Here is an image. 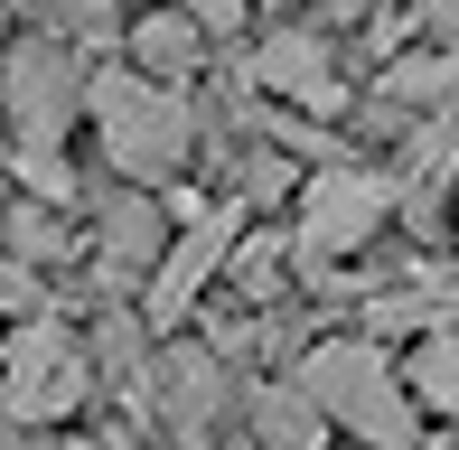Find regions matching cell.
I'll list each match as a JSON object with an SVG mask.
<instances>
[{"label": "cell", "mask_w": 459, "mask_h": 450, "mask_svg": "<svg viewBox=\"0 0 459 450\" xmlns=\"http://www.w3.org/2000/svg\"><path fill=\"white\" fill-rule=\"evenodd\" d=\"M85 113H94L103 160H113L132 188L178 178L187 151H197V113H187V94H178V85H151V75H132V66L85 75Z\"/></svg>", "instance_id": "1"}, {"label": "cell", "mask_w": 459, "mask_h": 450, "mask_svg": "<svg viewBox=\"0 0 459 450\" xmlns=\"http://www.w3.org/2000/svg\"><path fill=\"white\" fill-rule=\"evenodd\" d=\"M290 385L319 403V422L357 432L366 450H412V394H403V376H394V357L375 338H319L290 366Z\"/></svg>", "instance_id": "2"}, {"label": "cell", "mask_w": 459, "mask_h": 450, "mask_svg": "<svg viewBox=\"0 0 459 450\" xmlns=\"http://www.w3.org/2000/svg\"><path fill=\"white\" fill-rule=\"evenodd\" d=\"M94 394V357L85 338L66 329V319H29V329H10L0 347V413L29 432V422H75Z\"/></svg>", "instance_id": "3"}, {"label": "cell", "mask_w": 459, "mask_h": 450, "mask_svg": "<svg viewBox=\"0 0 459 450\" xmlns=\"http://www.w3.org/2000/svg\"><path fill=\"white\" fill-rule=\"evenodd\" d=\"M0 113H10V141L19 151H56L85 113V56L66 38H19L0 56Z\"/></svg>", "instance_id": "4"}, {"label": "cell", "mask_w": 459, "mask_h": 450, "mask_svg": "<svg viewBox=\"0 0 459 450\" xmlns=\"http://www.w3.org/2000/svg\"><path fill=\"white\" fill-rule=\"evenodd\" d=\"M394 207H403V188L375 169H338L328 160L319 178L300 188V225H290V263L300 273H328L338 254H357V244H375V225H385Z\"/></svg>", "instance_id": "5"}, {"label": "cell", "mask_w": 459, "mask_h": 450, "mask_svg": "<svg viewBox=\"0 0 459 450\" xmlns=\"http://www.w3.org/2000/svg\"><path fill=\"white\" fill-rule=\"evenodd\" d=\"M235 403V366L216 357V347H169V366H151V394L132 403L141 422H160L169 441H187V450H216V413Z\"/></svg>", "instance_id": "6"}, {"label": "cell", "mask_w": 459, "mask_h": 450, "mask_svg": "<svg viewBox=\"0 0 459 450\" xmlns=\"http://www.w3.org/2000/svg\"><path fill=\"white\" fill-rule=\"evenodd\" d=\"M225 263H235V216H197L169 254H160V273L141 281V319H151V329H178V319L197 310V291L225 273Z\"/></svg>", "instance_id": "7"}, {"label": "cell", "mask_w": 459, "mask_h": 450, "mask_svg": "<svg viewBox=\"0 0 459 450\" xmlns=\"http://www.w3.org/2000/svg\"><path fill=\"white\" fill-rule=\"evenodd\" d=\"M254 75L263 94H281V104H309V113H338L347 85H338V48H328V29H273L254 48Z\"/></svg>", "instance_id": "8"}, {"label": "cell", "mask_w": 459, "mask_h": 450, "mask_svg": "<svg viewBox=\"0 0 459 450\" xmlns=\"http://www.w3.org/2000/svg\"><path fill=\"white\" fill-rule=\"evenodd\" d=\"M160 254H169V244H160V207L141 188H122L113 207H103V291H132V281H151L160 273Z\"/></svg>", "instance_id": "9"}, {"label": "cell", "mask_w": 459, "mask_h": 450, "mask_svg": "<svg viewBox=\"0 0 459 450\" xmlns=\"http://www.w3.org/2000/svg\"><path fill=\"white\" fill-rule=\"evenodd\" d=\"M122 48H132V75H151V85H178V75H197L206 29H197L187 10H141Z\"/></svg>", "instance_id": "10"}, {"label": "cell", "mask_w": 459, "mask_h": 450, "mask_svg": "<svg viewBox=\"0 0 459 450\" xmlns=\"http://www.w3.org/2000/svg\"><path fill=\"white\" fill-rule=\"evenodd\" d=\"M244 413H254V450H328V422H319V403L300 394V385H254L244 394Z\"/></svg>", "instance_id": "11"}, {"label": "cell", "mask_w": 459, "mask_h": 450, "mask_svg": "<svg viewBox=\"0 0 459 450\" xmlns=\"http://www.w3.org/2000/svg\"><path fill=\"white\" fill-rule=\"evenodd\" d=\"M385 113H459V48H422V56H403V66L385 75Z\"/></svg>", "instance_id": "12"}, {"label": "cell", "mask_w": 459, "mask_h": 450, "mask_svg": "<svg viewBox=\"0 0 459 450\" xmlns=\"http://www.w3.org/2000/svg\"><path fill=\"white\" fill-rule=\"evenodd\" d=\"M0 254L10 263H75V225L56 216V207H29V197H10V207H0Z\"/></svg>", "instance_id": "13"}, {"label": "cell", "mask_w": 459, "mask_h": 450, "mask_svg": "<svg viewBox=\"0 0 459 450\" xmlns=\"http://www.w3.org/2000/svg\"><path fill=\"white\" fill-rule=\"evenodd\" d=\"M394 376H403V394H412V403H431V413H459V338H450V329H422V347H412Z\"/></svg>", "instance_id": "14"}, {"label": "cell", "mask_w": 459, "mask_h": 450, "mask_svg": "<svg viewBox=\"0 0 459 450\" xmlns=\"http://www.w3.org/2000/svg\"><path fill=\"white\" fill-rule=\"evenodd\" d=\"M0 319H10V329L48 319V281H38L29 263H10V254H0Z\"/></svg>", "instance_id": "15"}, {"label": "cell", "mask_w": 459, "mask_h": 450, "mask_svg": "<svg viewBox=\"0 0 459 450\" xmlns=\"http://www.w3.org/2000/svg\"><path fill=\"white\" fill-rule=\"evenodd\" d=\"M187 19H197L206 38H235L244 19H254V0H187Z\"/></svg>", "instance_id": "16"}, {"label": "cell", "mask_w": 459, "mask_h": 450, "mask_svg": "<svg viewBox=\"0 0 459 450\" xmlns=\"http://www.w3.org/2000/svg\"><path fill=\"white\" fill-rule=\"evenodd\" d=\"M0 10H56V0H0Z\"/></svg>", "instance_id": "17"}, {"label": "cell", "mask_w": 459, "mask_h": 450, "mask_svg": "<svg viewBox=\"0 0 459 450\" xmlns=\"http://www.w3.org/2000/svg\"><path fill=\"white\" fill-rule=\"evenodd\" d=\"M431 450H459V432H441V441H431Z\"/></svg>", "instance_id": "18"}, {"label": "cell", "mask_w": 459, "mask_h": 450, "mask_svg": "<svg viewBox=\"0 0 459 450\" xmlns=\"http://www.w3.org/2000/svg\"><path fill=\"white\" fill-rule=\"evenodd\" d=\"M235 450H254V441H235Z\"/></svg>", "instance_id": "19"}, {"label": "cell", "mask_w": 459, "mask_h": 450, "mask_svg": "<svg viewBox=\"0 0 459 450\" xmlns=\"http://www.w3.org/2000/svg\"><path fill=\"white\" fill-rule=\"evenodd\" d=\"M122 450H132V441H122Z\"/></svg>", "instance_id": "20"}]
</instances>
